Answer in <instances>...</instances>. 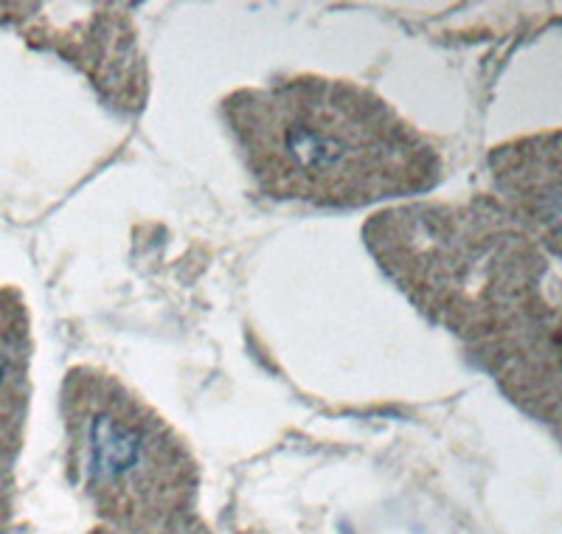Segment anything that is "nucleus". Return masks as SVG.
I'll return each instance as SVG.
<instances>
[{"instance_id":"obj_3","label":"nucleus","mask_w":562,"mask_h":534,"mask_svg":"<svg viewBox=\"0 0 562 534\" xmlns=\"http://www.w3.org/2000/svg\"><path fill=\"white\" fill-rule=\"evenodd\" d=\"M70 483L119 534H214L200 465L172 422L102 366H70L59 388Z\"/></svg>"},{"instance_id":"obj_2","label":"nucleus","mask_w":562,"mask_h":534,"mask_svg":"<svg viewBox=\"0 0 562 534\" xmlns=\"http://www.w3.org/2000/svg\"><path fill=\"white\" fill-rule=\"evenodd\" d=\"M220 115L256 189L281 203L369 209L445 180L439 144L349 79L299 74L231 90Z\"/></svg>"},{"instance_id":"obj_4","label":"nucleus","mask_w":562,"mask_h":534,"mask_svg":"<svg viewBox=\"0 0 562 534\" xmlns=\"http://www.w3.org/2000/svg\"><path fill=\"white\" fill-rule=\"evenodd\" d=\"M0 26L74 65L115 113L147 108V54L124 3H0Z\"/></svg>"},{"instance_id":"obj_1","label":"nucleus","mask_w":562,"mask_h":534,"mask_svg":"<svg viewBox=\"0 0 562 534\" xmlns=\"http://www.w3.org/2000/svg\"><path fill=\"white\" fill-rule=\"evenodd\" d=\"M363 240L416 312L562 442V279L498 200L391 205Z\"/></svg>"},{"instance_id":"obj_6","label":"nucleus","mask_w":562,"mask_h":534,"mask_svg":"<svg viewBox=\"0 0 562 534\" xmlns=\"http://www.w3.org/2000/svg\"><path fill=\"white\" fill-rule=\"evenodd\" d=\"M32 312L20 287H0V534L18 512V461L32 405Z\"/></svg>"},{"instance_id":"obj_5","label":"nucleus","mask_w":562,"mask_h":534,"mask_svg":"<svg viewBox=\"0 0 562 534\" xmlns=\"http://www.w3.org/2000/svg\"><path fill=\"white\" fill-rule=\"evenodd\" d=\"M490 178L501 209L562 262V130L506 141L490 155Z\"/></svg>"},{"instance_id":"obj_7","label":"nucleus","mask_w":562,"mask_h":534,"mask_svg":"<svg viewBox=\"0 0 562 534\" xmlns=\"http://www.w3.org/2000/svg\"><path fill=\"white\" fill-rule=\"evenodd\" d=\"M90 534H119V532H113V529H108V526H97Z\"/></svg>"}]
</instances>
